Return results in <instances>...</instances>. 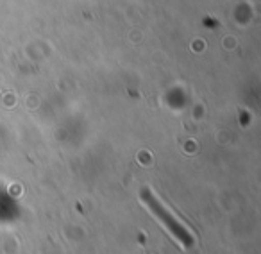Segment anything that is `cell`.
Segmentation results:
<instances>
[{
  "mask_svg": "<svg viewBox=\"0 0 261 254\" xmlns=\"http://www.w3.org/2000/svg\"><path fill=\"white\" fill-rule=\"evenodd\" d=\"M142 202L145 204V208L150 211L154 218L167 229V233L182 247V249H190L195 243V236H193L192 229L185 224L179 217H175V213L172 210H168V206H165L158 197H154L149 190L142 192Z\"/></svg>",
  "mask_w": 261,
  "mask_h": 254,
  "instance_id": "6da1fadb",
  "label": "cell"
}]
</instances>
